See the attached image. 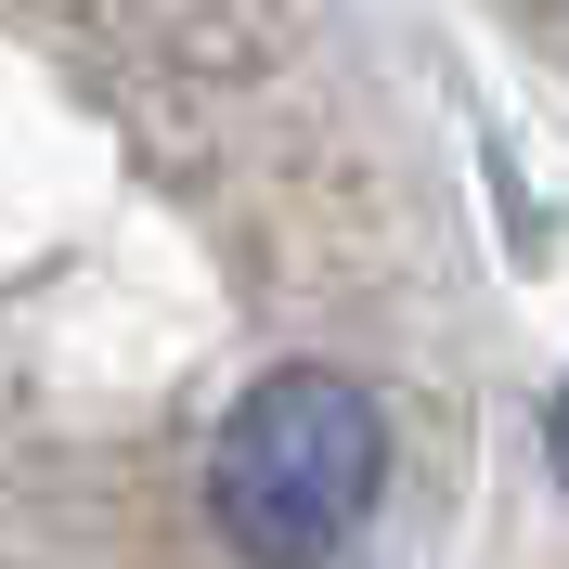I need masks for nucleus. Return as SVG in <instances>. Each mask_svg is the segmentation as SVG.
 <instances>
[{"label":"nucleus","mask_w":569,"mask_h":569,"mask_svg":"<svg viewBox=\"0 0 569 569\" xmlns=\"http://www.w3.org/2000/svg\"><path fill=\"white\" fill-rule=\"evenodd\" d=\"M376 479H389V427L350 376H259L220 427V466H208V505L233 557L259 569H323L337 543L376 518Z\"/></svg>","instance_id":"f257e3e1"},{"label":"nucleus","mask_w":569,"mask_h":569,"mask_svg":"<svg viewBox=\"0 0 569 569\" xmlns=\"http://www.w3.org/2000/svg\"><path fill=\"white\" fill-rule=\"evenodd\" d=\"M543 453H557V479H569V389H557V415H543Z\"/></svg>","instance_id":"f03ea898"}]
</instances>
